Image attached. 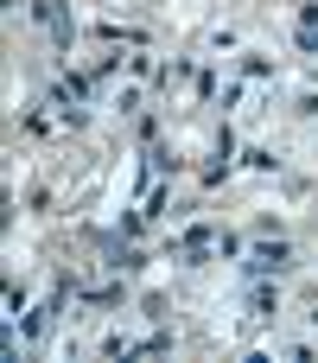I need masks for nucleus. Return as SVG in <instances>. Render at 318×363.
Segmentation results:
<instances>
[{
  "label": "nucleus",
  "mask_w": 318,
  "mask_h": 363,
  "mask_svg": "<svg viewBox=\"0 0 318 363\" xmlns=\"http://www.w3.org/2000/svg\"><path fill=\"white\" fill-rule=\"evenodd\" d=\"M287 268H293V242L287 236H261L249 249V274H287Z\"/></svg>",
  "instance_id": "1"
},
{
  "label": "nucleus",
  "mask_w": 318,
  "mask_h": 363,
  "mask_svg": "<svg viewBox=\"0 0 318 363\" xmlns=\"http://www.w3.org/2000/svg\"><path fill=\"white\" fill-rule=\"evenodd\" d=\"M38 19L51 26V38H57V45H70V38H76V26H70V13H64L57 0H45V6H38Z\"/></svg>",
  "instance_id": "2"
}]
</instances>
